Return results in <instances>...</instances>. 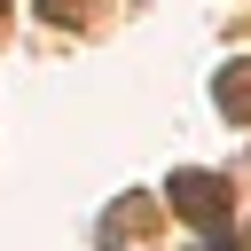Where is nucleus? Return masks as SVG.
Here are the masks:
<instances>
[]
</instances>
